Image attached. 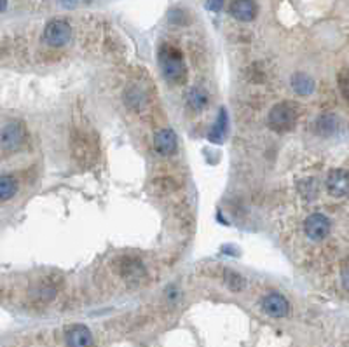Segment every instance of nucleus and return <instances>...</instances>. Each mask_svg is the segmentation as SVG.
Wrapping results in <instances>:
<instances>
[{"label":"nucleus","instance_id":"6","mask_svg":"<svg viewBox=\"0 0 349 347\" xmlns=\"http://www.w3.org/2000/svg\"><path fill=\"white\" fill-rule=\"evenodd\" d=\"M154 148L161 157H169L178 148V136L171 128H162L154 135Z\"/></svg>","mask_w":349,"mask_h":347},{"label":"nucleus","instance_id":"1","mask_svg":"<svg viewBox=\"0 0 349 347\" xmlns=\"http://www.w3.org/2000/svg\"><path fill=\"white\" fill-rule=\"evenodd\" d=\"M157 62L168 84L182 86L185 82V79H187V67H185L180 49H177L171 44H162L157 52Z\"/></svg>","mask_w":349,"mask_h":347},{"label":"nucleus","instance_id":"4","mask_svg":"<svg viewBox=\"0 0 349 347\" xmlns=\"http://www.w3.org/2000/svg\"><path fill=\"white\" fill-rule=\"evenodd\" d=\"M44 42L51 47H63L72 40V26L65 20H52L44 28Z\"/></svg>","mask_w":349,"mask_h":347},{"label":"nucleus","instance_id":"18","mask_svg":"<svg viewBox=\"0 0 349 347\" xmlns=\"http://www.w3.org/2000/svg\"><path fill=\"white\" fill-rule=\"evenodd\" d=\"M225 284L230 292H241L245 288V277L241 274L234 272V270H227L225 272Z\"/></svg>","mask_w":349,"mask_h":347},{"label":"nucleus","instance_id":"16","mask_svg":"<svg viewBox=\"0 0 349 347\" xmlns=\"http://www.w3.org/2000/svg\"><path fill=\"white\" fill-rule=\"evenodd\" d=\"M225 133H227V112H225V108H220L218 119H217V123L213 124V128H211L210 135H208V140L213 143H222Z\"/></svg>","mask_w":349,"mask_h":347},{"label":"nucleus","instance_id":"15","mask_svg":"<svg viewBox=\"0 0 349 347\" xmlns=\"http://www.w3.org/2000/svg\"><path fill=\"white\" fill-rule=\"evenodd\" d=\"M18 192V180L13 175H2L0 177V201L6 203L11 201Z\"/></svg>","mask_w":349,"mask_h":347},{"label":"nucleus","instance_id":"3","mask_svg":"<svg viewBox=\"0 0 349 347\" xmlns=\"http://www.w3.org/2000/svg\"><path fill=\"white\" fill-rule=\"evenodd\" d=\"M26 128L21 121H11L0 131V148L6 152H16L26 143Z\"/></svg>","mask_w":349,"mask_h":347},{"label":"nucleus","instance_id":"22","mask_svg":"<svg viewBox=\"0 0 349 347\" xmlns=\"http://www.w3.org/2000/svg\"><path fill=\"white\" fill-rule=\"evenodd\" d=\"M222 2H223V0H210V2H208V9L220 11V7H222Z\"/></svg>","mask_w":349,"mask_h":347},{"label":"nucleus","instance_id":"12","mask_svg":"<svg viewBox=\"0 0 349 347\" xmlns=\"http://www.w3.org/2000/svg\"><path fill=\"white\" fill-rule=\"evenodd\" d=\"M340 128V119L337 113L333 112H325L314 123V129L320 136H332L339 131Z\"/></svg>","mask_w":349,"mask_h":347},{"label":"nucleus","instance_id":"24","mask_svg":"<svg viewBox=\"0 0 349 347\" xmlns=\"http://www.w3.org/2000/svg\"><path fill=\"white\" fill-rule=\"evenodd\" d=\"M62 4L65 7H74L75 4H77V0H62Z\"/></svg>","mask_w":349,"mask_h":347},{"label":"nucleus","instance_id":"7","mask_svg":"<svg viewBox=\"0 0 349 347\" xmlns=\"http://www.w3.org/2000/svg\"><path fill=\"white\" fill-rule=\"evenodd\" d=\"M262 309L267 316L271 318H284L290 312V304H288L286 297L281 295V293H269V295L264 297L262 300Z\"/></svg>","mask_w":349,"mask_h":347},{"label":"nucleus","instance_id":"23","mask_svg":"<svg viewBox=\"0 0 349 347\" xmlns=\"http://www.w3.org/2000/svg\"><path fill=\"white\" fill-rule=\"evenodd\" d=\"M168 299L169 300H177L178 299V292L174 286H171V288H168Z\"/></svg>","mask_w":349,"mask_h":347},{"label":"nucleus","instance_id":"14","mask_svg":"<svg viewBox=\"0 0 349 347\" xmlns=\"http://www.w3.org/2000/svg\"><path fill=\"white\" fill-rule=\"evenodd\" d=\"M292 87L301 96H309L314 91V81L304 72H297L295 75H292Z\"/></svg>","mask_w":349,"mask_h":347},{"label":"nucleus","instance_id":"17","mask_svg":"<svg viewBox=\"0 0 349 347\" xmlns=\"http://www.w3.org/2000/svg\"><path fill=\"white\" fill-rule=\"evenodd\" d=\"M299 190L306 199H314L320 192V187H318V182L314 178H306L299 184Z\"/></svg>","mask_w":349,"mask_h":347},{"label":"nucleus","instance_id":"21","mask_svg":"<svg viewBox=\"0 0 349 347\" xmlns=\"http://www.w3.org/2000/svg\"><path fill=\"white\" fill-rule=\"evenodd\" d=\"M347 284H349V277H347V262L342 264V288L347 290Z\"/></svg>","mask_w":349,"mask_h":347},{"label":"nucleus","instance_id":"20","mask_svg":"<svg viewBox=\"0 0 349 347\" xmlns=\"http://www.w3.org/2000/svg\"><path fill=\"white\" fill-rule=\"evenodd\" d=\"M337 86H339L342 98L344 100H347L349 98V74H347L346 68H344V70L339 74V77H337Z\"/></svg>","mask_w":349,"mask_h":347},{"label":"nucleus","instance_id":"2","mask_svg":"<svg viewBox=\"0 0 349 347\" xmlns=\"http://www.w3.org/2000/svg\"><path fill=\"white\" fill-rule=\"evenodd\" d=\"M297 106L290 101H281L276 103L271 110H269L267 123L269 128L276 133H286L290 129H294V126L297 124Z\"/></svg>","mask_w":349,"mask_h":347},{"label":"nucleus","instance_id":"8","mask_svg":"<svg viewBox=\"0 0 349 347\" xmlns=\"http://www.w3.org/2000/svg\"><path fill=\"white\" fill-rule=\"evenodd\" d=\"M325 187H327L328 194L333 197H346L349 189V177L346 169H332L328 173L327 180H325Z\"/></svg>","mask_w":349,"mask_h":347},{"label":"nucleus","instance_id":"19","mask_svg":"<svg viewBox=\"0 0 349 347\" xmlns=\"http://www.w3.org/2000/svg\"><path fill=\"white\" fill-rule=\"evenodd\" d=\"M143 93L140 89H130L126 91V105H130L131 108H140V106L143 105Z\"/></svg>","mask_w":349,"mask_h":347},{"label":"nucleus","instance_id":"9","mask_svg":"<svg viewBox=\"0 0 349 347\" xmlns=\"http://www.w3.org/2000/svg\"><path fill=\"white\" fill-rule=\"evenodd\" d=\"M65 342L68 347H91L93 345V333L86 325L67 326Z\"/></svg>","mask_w":349,"mask_h":347},{"label":"nucleus","instance_id":"25","mask_svg":"<svg viewBox=\"0 0 349 347\" xmlns=\"http://www.w3.org/2000/svg\"><path fill=\"white\" fill-rule=\"evenodd\" d=\"M7 7V0H0V13H4Z\"/></svg>","mask_w":349,"mask_h":347},{"label":"nucleus","instance_id":"13","mask_svg":"<svg viewBox=\"0 0 349 347\" xmlns=\"http://www.w3.org/2000/svg\"><path fill=\"white\" fill-rule=\"evenodd\" d=\"M208 103H210V96H208L206 89L201 86H194L191 91H189L187 94V105L191 110H194V112H201V110H204L208 106Z\"/></svg>","mask_w":349,"mask_h":347},{"label":"nucleus","instance_id":"11","mask_svg":"<svg viewBox=\"0 0 349 347\" xmlns=\"http://www.w3.org/2000/svg\"><path fill=\"white\" fill-rule=\"evenodd\" d=\"M229 13L234 20L250 23L257 16V4L253 0H234L229 7Z\"/></svg>","mask_w":349,"mask_h":347},{"label":"nucleus","instance_id":"10","mask_svg":"<svg viewBox=\"0 0 349 347\" xmlns=\"http://www.w3.org/2000/svg\"><path fill=\"white\" fill-rule=\"evenodd\" d=\"M121 276L130 283H140L145 277V265L136 257H124L119 264Z\"/></svg>","mask_w":349,"mask_h":347},{"label":"nucleus","instance_id":"5","mask_svg":"<svg viewBox=\"0 0 349 347\" xmlns=\"http://www.w3.org/2000/svg\"><path fill=\"white\" fill-rule=\"evenodd\" d=\"M332 230V222L328 220L327 215L323 213H313L306 218L304 222V232L306 236L314 243H320L327 239Z\"/></svg>","mask_w":349,"mask_h":347}]
</instances>
